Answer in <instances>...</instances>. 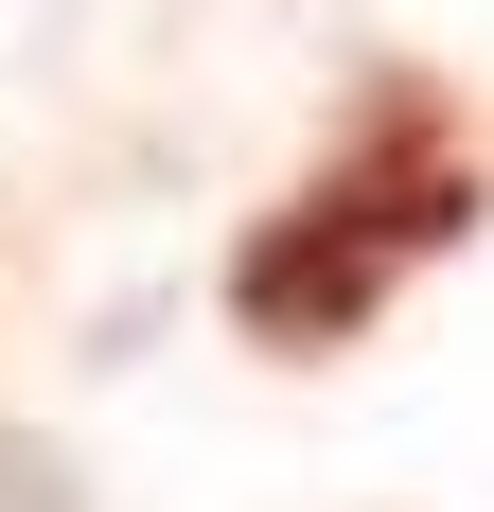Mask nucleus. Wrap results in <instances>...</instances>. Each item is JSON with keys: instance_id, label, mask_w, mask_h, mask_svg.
<instances>
[{"instance_id": "obj_1", "label": "nucleus", "mask_w": 494, "mask_h": 512, "mask_svg": "<svg viewBox=\"0 0 494 512\" xmlns=\"http://www.w3.org/2000/svg\"><path fill=\"white\" fill-rule=\"evenodd\" d=\"M459 230H477L459 142L424 124V106H389V124H371V142H353L318 195H283V230H247L230 318H247V336H283V354H318V336H353V318L389 301L424 248H459Z\"/></svg>"}]
</instances>
